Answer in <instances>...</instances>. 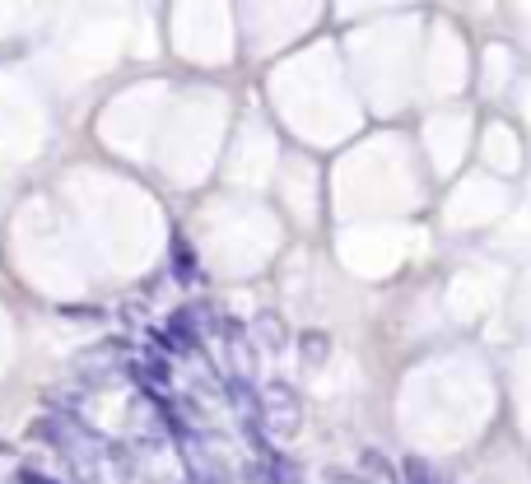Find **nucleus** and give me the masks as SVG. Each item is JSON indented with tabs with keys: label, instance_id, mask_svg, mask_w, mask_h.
Returning a JSON list of instances; mask_svg holds the SVG:
<instances>
[{
	"label": "nucleus",
	"instance_id": "nucleus-1",
	"mask_svg": "<svg viewBox=\"0 0 531 484\" xmlns=\"http://www.w3.org/2000/svg\"><path fill=\"white\" fill-rule=\"evenodd\" d=\"M299 424H303V405L289 391V382H266L261 387V433L275 438V443H285V438L299 433Z\"/></svg>",
	"mask_w": 531,
	"mask_h": 484
},
{
	"label": "nucleus",
	"instance_id": "nucleus-2",
	"mask_svg": "<svg viewBox=\"0 0 531 484\" xmlns=\"http://www.w3.org/2000/svg\"><path fill=\"white\" fill-rule=\"evenodd\" d=\"M177 447H182V457H187V484H233L229 466L219 457H210L196 433H177Z\"/></svg>",
	"mask_w": 531,
	"mask_h": 484
},
{
	"label": "nucleus",
	"instance_id": "nucleus-3",
	"mask_svg": "<svg viewBox=\"0 0 531 484\" xmlns=\"http://www.w3.org/2000/svg\"><path fill=\"white\" fill-rule=\"evenodd\" d=\"M38 438H47V443H56L61 452H70V457H80L84 466H89V457H94V438L75 424V419H42L38 424Z\"/></svg>",
	"mask_w": 531,
	"mask_h": 484
},
{
	"label": "nucleus",
	"instance_id": "nucleus-4",
	"mask_svg": "<svg viewBox=\"0 0 531 484\" xmlns=\"http://www.w3.org/2000/svg\"><path fill=\"white\" fill-rule=\"evenodd\" d=\"M168 256H173V275L182 284L196 280V252H191V242L182 238V233H173V247H168Z\"/></svg>",
	"mask_w": 531,
	"mask_h": 484
},
{
	"label": "nucleus",
	"instance_id": "nucleus-5",
	"mask_svg": "<svg viewBox=\"0 0 531 484\" xmlns=\"http://www.w3.org/2000/svg\"><path fill=\"white\" fill-rule=\"evenodd\" d=\"M168 345H173V354L196 350V326H191V312H177L173 322H168Z\"/></svg>",
	"mask_w": 531,
	"mask_h": 484
},
{
	"label": "nucleus",
	"instance_id": "nucleus-6",
	"mask_svg": "<svg viewBox=\"0 0 531 484\" xmlns=\"http://www.w3.org/2000/svg\"><path fill=\"white\" fill-rule=\"evenodd\" d=\"M359 475H368V484H396L392 461L382 457V452H364L359 457Z\"/></svg>",
	"mask_w": 531,
	"mask_h": 484
},
{
	"label": "nucleus",
	"instance_id": "nucleus-7",
	"mask_svg": "<svg viewBox=\"0 0 531 484\" xmlns=\"http://www.w3.org/2000/svg\"><path fill=\"white\" fill-rule=\"evenodd\" d=\"M401 471H406V484H452L443 471H434L424 457H406L401 461Z\"/></svg>",
	"mask_w": 531,
	"mask_h": 484
},
{
	"label": "nucleus",
	"instance_id": "nucleus-8",
	"mask_svg": "<svg viewBox=\"0 0 531 484\" xmlns=\"http://www.w3.org/2000/svg\"><path fill=\"white\" fill-rule=\"evenodd\" d=\"M299 350H303V363H308V368H317V363L331 354V340L322 336V331H303V336H299Z\"/></svg>",
	"mask_w": 531,
	"mask_h": 484
},
{
	"label": "nucleus",
	"instance_id": "nucleus-9",
	"mask_svg": "<svg viewBox=\"0 0 531 484\" xmlns=\"http://www.w3.org/2000/svg\"><path fill=\"white\" fill-rule=\"evenodd\" d=\"M14 484H61V480H47L42 471H19V475H14Z\"/></svg>",
	"mask_w": 531,
	"mask_h": 484
},
{
	"label": "nucleus",
	"instance_id": "nucleus-10",
	"mask_svg": "<svg viewBox=\"0 0 531 484\" xmlns=\"http://www.w3.org/2000/svg\"><path fill=\"white\" fill-rule=\"evenodd\" d=\"M331 484H368V480H364V475H341V471H336V475H331Z\"/></svg>",
	"mask_w": 531,
	"mask_h": 484
}]
</instances>
